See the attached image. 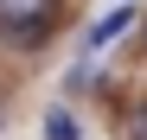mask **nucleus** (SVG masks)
I'll return each mask as SVG.
<instances>
[{"instance_id": "2", "label": "nucleus", "mask_w": 147, "mask_h": 140, "mask_svg": "<svg viewBox=\"0 0 147 140\" xmlns=\"http://www.w3.org/2000/svg\"><path fill=\"white\" fill-rule=\"evenodd\" d=\"M134 26H141V19H134V7H128V0H121V7H109V13L96 19L90 32H83V51H96V57H102L109 45H115V38H128Z\"/></svg>"}, {"instance_id": "1", "label": "nucleus", "mask_w": 147, "mask_h": 140, "mask_svg": "<svg viewBox=\"0 0 147 140\" xmlns=\"http://www.w3.org/2000/svg\"><path fill=\"white\" fill-rule=\"evenodd\" d=\"M64 26V0H0V45L38 57Z\"/></svg>"}, {"instance_id": "6", "label": "nucleus", "mask_w": 147, "mask_h": 140, "mask_svg": "<svg viewBox=\"0 0 147 140\" xmlns=\"http://www.w3.org/2000/svg\"><path fill=\"white\" fill-rule=\"evenodd\" d=\"M0 127H7V108H0Z\"/></svg>"}, {"instance_id": "3", "label": "nucleus", "mask_w": 147, "mask_h": 140, "mask_svg": "<svg viewBox=\"0 0 147 140\" xmlns=\"http://www.w3.org/2000/svg\"><path fill=\"white\" fill-rule=\"evenodd\" d=\"M90 89H102V70H96V51H83L77 64L64 70V96H90Z\"/></svg>"}, {"instance_id": "4", "label": "nucleus", "mask_w": 147, "mask_h": 140, "mask_svg": "<svg viewBox=\"0 0 147 140\" xmlns=\"http://www.w3.org/2000/svg\"><path fill=\"white\" fill-rule=\"evenodd\" d=\"M45 140H83V121H77L64 102H58V108H45Z\"/></svg>"}, {"instance_id": "5", "label": "nucleus", "mask_w": 147, "mask_h": 140, "mask_svg": "<svg viewBox=\"0 0 147 140\" xmlns=\"http://www.w3.org/2000/svg\"><path fill=\"white\" fill-rule=\"evenodd\" d=\"M121 140H147V102H134L121 115Z\"/></svg>"}, {"instance_id": "7", "label": "nucleus", "mask_w": 147, "mask_h": 140, "mask_svg": "<svg viewBox=\"0 0 147 140\" xmlns=\"http://www.w3.org/2000/svg\"><path fill=\"white\" fill-rule=\"evenodd\" d=\"M141 38H147V19H141Z\"/></svg>"}]
</instances>
